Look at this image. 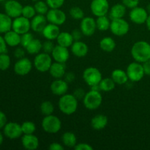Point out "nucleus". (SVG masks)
Returning a JSON list of instances; mask_svg holds the SVG:
<instances>
[{"mask_svg": "<svg viewBox=\"0 0 150 150\" xmlns=\"http://www.w3.org/2000/svg\"><path fill=\"white\" fill-rule=\"evenodd\" d=\"M127 11V7L122 3H117L110 8L108 15L109 18L112 19L122 18L125 17Z\"/></svg>", "mask_w": 150, "mask_h": 150, "instance_id": "nucleus-24", "label": "nucleus"}, {"mask_svg": "<svg viewBox=\"0 0 150 150\" xmlns=\"http://www.w3.org/2000/svg\"><path fill=\"white\" fill-rule=\"evenodd\" d=\"M108 122V117L104 114H97L91 120V127L95 130H103Z\"/></svg>", "mask_w": 150, "mask_h": 150, "instance_id": "nucleus-25", "label": "nucleus"}, {"mask_svg": "<svg viewBox=\"0 0 150 150\" xmlns=\"http://www.w3.org/2000/svg\"><path fill=\"white\" fill-rule=\"evenodd\" d=\"M116 86V83L111 78H105L102 79L99 83L100 90L103 92H108L114 90Z\"/></svg>", "mask_w": 150, "mask_h": 150, "instance_id": "nucleus-34", "label": "nucleus"}, {"mask_svg": "<svg viewBox=\"0 0 150 150\" xmlns=\"http://www.w3.org/2000/svg\"><path fill=\"white\" fill-rule=\"evenodd\" d=\"M50 8H61L64 4L65 0H45Z\"/></svg>", "mask_w": 150, "mask_h": 150, "instance_id": "nucleus-43", "label": "nucleus"}, {"mask_svg": "<svg viewBox=\"0 0 150 150\" xmlns=\"http://www.w3.org/2000/svg\"><path fill=\"white\" fill-rule=\"evenodd\" d=\"M68 89V83L62 79H55L50 85L51 92L57 96H62V95L67 93Z\"/></svg>", "mask_w": 150, "mask_h": 150, "instance_id": "nucleus-18", "label": "nucleus"}, {"mask_svg": "<svg viewBox=\"0 0 150 150\" xmlns=\"http://www.w3.org/2000/svg\"><path fill=\"white\" fill-rule=\"evenodd\" d=\"M52 63V57L51 54L45 52H40L35 55L33 61V65L38 71L40 73H45L48 72Z\"/></svg>", "mask_w": 150, "mask_h": 150, "instance_id": "nucleus-5", "label": "nucleus"}, {"mask_svg": "<svg viewBox=\"0 0 150 150\" xmlns=\"http://www.w3.org/2000/svg\"><path fill=\"white\" fill-rule=\"evenodd\" d=\"M69 14H70V17L75 20H81L85 17L83 9L78 6L72 7L69 10Z\"/></svg>", "mask_w": 150, "mask_h": 150, "instance_id": "nucleus-37", "label": "nucleus"}, {"mask_svg": "<svg viewBox=\"0 0 150 150\" xmlns=\"http://www.w3.org/2000/svg\"><path fill=\"white\" fill-rule=\"evenodd\" d=\"M71 34H72V36H73V39H74V41L81 40L82 36L83 35L80 29H74V30H73V32H71Z\"/></svg>", "mask_w": 150, "mask_h": 150, "instance_id": "nucleus-48", "label": "nucleus"}, {"mask_svg": "<svg viewBox=\"0 0 150 150\" xmlns=\"http://www.w3.org/2000/svg\"><path fill=\"white\" fill-rule=\"evenodd\" d=\"M57 42L58 45L66 47V48H69L73 45L74 39L72 36V34L70 32H61L57 37Z\"/></svg>", "mask_w": 150, "mask_h": 150, "instance_id": "nucleus-29", "label": "nucleus"}, {"mask_svg": "<svg viewBox=\"0 0 150 150\" xmlns=\"http://www.w3.org/2000/svg\"><path fill=\"white\" fill-rule=\"evenodd\" d=\"M48 21L45 15L37 14L31 20V29L37 33H42Z\"/></svg>", "mask_w": 150, "mask_h": 150, "instance_id": "nucleus-19", "label": "nucleus"}, {"mask_svg": "<svg viewBox=\"0 0 150 150\" xmlns=\"http://www.w3.org/2000/svg\"><path fill=\"white\" fill-rule=\"evenodd\" d=\"M147 11H148V13H149V14H150V4L148 5V7H147Z\"/></svg>", "mask_w": 150, "mask_h": 150, "instance_id": "nucleus-56", "label": "nucleus"}, {"mask_svg": "<svg viewBox=\"0 0 150 150\" xmlns=\"http://www.w3.org/2000/svg\"><path fill=\"white\" fill-rule=\"evenodd\" d=\"M7 123V118L6 114L3 111H0V130L4 128L5 125Z\"/></svg>", "mask_w": 150, "mask_h": 150, "instance_id": "nucleus-50", "label": "nucleus"}, {"mask_svg": "<svg viewBox=\"0 0 150 150\" xmlns=\"http://www.w3.org/2000/svg\"><path fill=\"white\" fill-rule=\"evenodd\" d=\"M11 64V59L7 53L0 54V70L5 71L8 70Z\"/></svg>", "mask_w": 150, "mask_h": 150, "instance_id": "nucleus-38", "label": "nucleus"}, {"mask_svg": "<svg viewBox=\"0 0 150 150\" xmlns=\"http://www.w3.org/2000/svg\"><path fill=\"white\" fill-rule=\"evenodd\" d=\"M146 27H147L148 30L150 32V14H149V16H148L147 18V20H146Z\"/></svg>", "mask_w": 150, "mask_h": 150, "instance_id": "nucleus-54", "label": "nucleus"}, {"mask_svg": "<svg viewBox=\"0 0 150 150\" xmlns=\"http://www.w3.org/2000/svg\"><path fill=\"white\" fill-rule=\"evenodd\" d=\"M148 61H149V62H150V58H149V60H148Z\"/></svg>", "mask_w": 150, "mask_h": 150, "instance_id": "nucleus-58", "label": "nucleus"}, {"mask_svg": "<svg viewBox=\"0 0 150 150\" xmlns=\"http://www.w3.org/2000/svg\"><path fill=\"white\" fill-rule=\"evenodd\" d=\"M130 54L136 62H145L150 58V44L144 40L137 41L132 46Z\"/></svg>", "mask_w": 150, "mask_h": 150, "instance_id": "nucleus-1", "label": "nucleus"}, {"mask_svg": "<svg viewBox=\"0 0 150 150\" xmlns=\"http://www.w3.org/2000/svg\"><path fill=\"white\" fill-rule=\"evenodd\" d=\"M41 125L42 130L48 134H56L62 128L61 120L54 114L44 116Z\"/></svg>", "mask_w": 150, "mask_h": 150, "instance_id": "nucleus-4", "label": "nucleus"}, {"mask_svg": "<svg viewBox=\"0 0 150 150\" xmlns=\"http://www.w3.org/2000/svg\"><path fill=\"white\" fill-rule=\"evenodd\" d=\"M142 64H143V67L145 75L150 76V62L149 61H146L145 62L142 63Z\"/></svg>", "mask_w": 150, "mask_h": 150, "instance_id": "nucleus-53", "label": "nucleus"}, {"mask_svg": "<svg viewBox=\"0 0 150 150\" xmlns=\"http://www.w3.org/2000/svg\"><path fill=\"white\" fill-rule=\"evenodd\" d=\"M111 19L107 16H102L97 17L96 19V26L97 29L101 31V32H105L108 30L111 26Z\"/></svg>", "mask_w": 150, "mask_h": 150, "instance_id": "nucleus-33", "label": "nucleus"}, {"mask_svg": "<svg viewBox=\"0 0 150 150\" xmlns=\"http://www.w3.org/2000/svg\"><path fill=\"white\" fill-rule=\"evenodd\" d=\"M34 7H35V10H36L37 14L45 15V16L50 9L46 1H42V0H38V1H35Z\"/></svg>", "mask_w": 150, "mask_h": 150, "instance_id": "nucleus-36", "label": "nucleus"}, {"mask_svg": "<svg viewBox=\"0 0 150 150\" xmlns=\"http://www.w3.org/2000/svg\"><path fill=\"white\" fill-rule=\"evenodd\" d=\"M62 142L64 146L69 148H74L77 144V138L73 132L67 131L62 136Z\"/></svg>", "mask_w": 150, "mask_h": 150, "instance_id": "nucleus-31", "label": "nucleus"}, {"mask_svg": "<svg viewBox=\"0 0 150 150\" xmlns=\"http://www.w3.org/2000/svg\"><path fill=\"white\" fill-rule=\"evenodd\" d=\"M48 149L50 150H63L64 149V145L58 142H53L50 144Z\"/></svg>", "mask_w": 150, "mask_h": 150, "instance_id": "nucleus-51", "label": "nucleus"}, {"mask_svg": "<svg viewBox=\"0 0 150 150\" xmlns=\"http://www.w3.org/2000/svg\"><path fill=\"white\" fill-rule=\"evenodd\" d=\"M139 2L140 0H122V3L129 9H133L139 6Z\"/></svg>", "mask_w": 150, "mask_h": 150, "instance_id": "nucleus-44", "label": "nucleus"}, {"mask_svg": "<svg viewBox=\"0 0 150 150\" xmlns=\"http://www.w3.org/2000/svg\"><path fill=\"white\" fill-rule=\"evenodd\" d=\"M33 63L26 57L18 59L14 64V72L20 76H24L29 74L33 67Z\"/></svg>", "mask_w": 150, "mask_h": 150, "instance_id": "nucleus-14", "label": "nucleus"}, {"mask_svg": "<svg viewBox=\"0 0 150 150\" xmlns=\"http://www.w3.org/2000/svg\"><path fill=\"white\" fill-rule=\"evenodd\" d=\"M54 45L53 40H46L44 42H42V50L43 52L47 53V54H51L52 53L53 50H54Z\"/></svg>", "mask_w": 150, "mask_h": 150, "instance_id": "nucleus-42", "label": "nucleus"}, {"mask_svg": "<svg viewBox=\"0 0 150 150\" xmlns=\"http://www.w3.org/2000/svg\"><path fill=\"white\" fill-rule=\"evenodd\" d=\"M12 29L21 35L26 33V32H29L31 29L30 19L26 18L23 16L13 18Z\"/></svg>", "mask_w": 150, "mask_h": 150, "instance_id": "nucleus-13", "label": "nucleus"}, {"mask_svg": "<svg viewBox=\"0 0 150 150\" xmlns=\"http://www.w3.org/2000/svg\"><path fill=\"white\" fill-rule=\"evenodd\" d=\"M22 4L17 0H7L4 5V11L12 18H16L22 15Z\"/></svg>", "mask_w": 150, "mask_h": 150, "instance_id": "nucleus-15", "label": "nucleus"}, {"mask_svg": "<svg viewBox=\"0 0 150 150\" xmlns=\"http://www.w3.org/2000/svg\"><path fill=\"white\" fill-rule=\"evenodd\" d=\"M51 55L54 62L65 63L70 58V51H69L68 48L62 46V45L57 44L54 47Z\"/></svg>", "mask_w": 150, "mask_h": 150, "instance_id": "nucleus-17", "label": "nucleus"}, {"mask_svg": "<svg viewBox=\"0 0 150 150\" xmlns=\"http://www.w3.org/2000/svg\"><path fill=\"white\" fill-rule=\"evenodd\" d=\"M75 79H76V76H75L74 73H73V72H67L64 76V79L68 83H72L75 80Z\"/></svg>", "mask_w": 150, "mask_h": 150, "instance_id": "nucleus-52", "label": "nucleus"}, {"mask_svg": "<svg viewBox=\"0 0 150 150\" xmlns=\"http://www.w3.org/2000/svg\"><path fill=\"white\" fill-rule=\"evenodd\" d=\"M103 102V97L99 90L91 89L86 92L83 99V103L85 108L89 111H94L99 108Z\"/></svg>", "mask_w": 150, "mask_h": 150, "instance_id": "nucleus-3", "label": "nucleus"}, {"mask_svg": "<svg viewBox=\"0 0 150 150\" xmlns=\"http://www.w3.org/2000/svg\"><path fill=\"white\" fill-rule=\"evenodd\" d=\"M110 10L108 0H92L90 4L91 13L96 17L106 16Z\"/></svg>", "mask_w": 150, "mask_h": 150, "instance_id": "nucleus-10", "label": "nucleus"}, {"mask_svg": "<svg viewBox=\"0 0 150 150\" xmlns=\"http://www.w3.org/2000/svg\"><path fill=\"white\" fill-rule=\"evenodd\" d=\"M37 15V12L35 10V7L32 5H25L23 7L22 10V15L23 17L26 18L32 19V18Z\"/></svg>", "mask_w": 150, "mask_h": 150, "instance_id": "nucleus-40", "label": "nucleus"}, {"mask_svg": "<svg viewBox=\"0 0 150 150\" xmlns=\"http://www.w3.org/2000/svg\"><path fill=\"white\" fill-rule=\"evenodd\" d=\"M7 46L4 40V36L0 35V54H4V53L7 52Z\"/></svg>", "mask_w": 150, "mask_h": 150, "instance_id": "nucleus-47", "label": "nucleus"}, {"mask_svg": "<svg viewBox=\"0 0 150 150\" xmlns=\"http://www.w3.org/2000/svg\"><path fill=\"white\" fill-rule=\"evenodd\" d=\"M42 48V42L40 40L34 38L30 43L25 48L26 51L31 55H37L40 53Z\"/></svg>", "mask_w": 150, "mask_h": 150, "instance_id": "nucleus-32", "label": "nucleus"}, {"mask_svg": "<svg viewBox=\"0 0 150 150\" xmlns=\"http://www.w3.org/2000/svg\"><path fill=\"white\" fill-rule=\"evenodd\" d=\"M99 46L104 52L111 53L116 48L117 43L116 41L111 37H104L100 41Z\"/></svg>", "mask_w": 150, "mask_h": 150, "instance_id": "nucleus-28", "label": "nucleus"}, {"mask_svg": "<svg viewBox=\"0 0 150 150\" xmlns=\"http://www.w3.org/2000/svg\"><path fill=\"white\" fill-rule=\"evenodd\" d=\"M109 29L113 35L117 37H122L128 33L130 30V25L128 22L123 18L112 19Z\"/></svg>", "mask_w": 150, "mask_h": 150, "instance_id": "nucleus-8", "label": "nucleus"}, {"mask_svg": "<svg viewBox=\"0 0 150 150\" xmlns=\"http://www.w3.org/2000/svg\"><path fill=\"white\" fill-rule=\"evenodd\" d=\"M48 23L61 26L65 23L67 20V16L65 13L60 8H50L45 15Z\"/></svg>", "mask_w": 150, "mask_h": 150, "instance_id": "nucleus-9", "label": "nucleus"}, {"mask_svg": "<svg viewBox=\"0 0 150 150\" xmlns=\"http://www.w3.org/2000/svg\"><path fill=\"white\" fill-rule=\"evenodd\" d=\"M40 111L44 116H48L53 114L54 112V105L52 102L49 100H45L42 102L40 105Z\"/></svg>", "mask_w": 150, "mask_h": 150, "instance_id": "nucleus-35", "label": "nucleus"}, {"mask_svg": "<svg viewBox=\"0 0 150 150\" xmlns=\"http://www.w3.org/2000/svg\"><path fill=\"white\" fill-rule=\"evenodd\" d=\"M76 150H93V147L87 143H79L74 146Z\"/></svg>", "mask_w": 150, "mask_h": 150, "instance_id": "nucleus-46", "label": "nucleus"}, {"mask_svg": "<svg viewBox=\"0 0 150 150\" xmlns=\"http://www.w3.org/2000/svg\"><path fill=\"white\" fill-rule=\"evenodd\" d=\"M13 18L5 13H0V33L4 34L12 29Z\"/></svg>", "mask_w": 150, "mask_h": 150, "instance_id": "nucleus-30", "label": "nucleus"}, {"mask_svg": "<svg viewBox=\"0 0 150 150\" xmlns=\"http://www.w3.org/2000/svg\"><path fill=\"white\" fill-rule=\"evenodd\" d=\"M102 79V73L97 67H89L83 72V81L89 86L98 85Z\"/></svg>", "mask_w": 150, "mask_h": 150, "instance_id": "nucleus-7", "label": "nucleus"}, {"mask_svg": "<svg viewBox=\"0 0 150 150\" xmlns=\"http://www.w3.org/2000/svg\"><path fill=\"white\" fill-rule=\"evenodd\" d=\"M25 51H26V49L23 47L22 48H17L14 51L15 57L18 59L23 58L25 55Z\"/></svg>", "mask_w": 150, "mask_h": 150, "instance_id": "nucleus-49", "label": "nucleus"}, {"mask_svg": "<svg viewBox=\"0 0 150 150\" xmlns=\"http://www.w3.org/2000/svg\"><path fill=\"white\" fill-rule=\"evenodd\" d=\"M21 144L27 150H36L39 147L40 142L35 134H23L21 136Z\"/></svg>", "mask_w": 150, "mask_h": 150, "instance_id": "nucleus-20", "label": "nucleus"}, {"mask_svg": "<svg viewBox=\"0 0 150 150\" xmlns=\"http://www.w3.org/2000/svg\"><path fill=\"white\" fill-rule=\"evenodd\" d=\"M6 1V0H0V2H2V1Z\"/></svg>", "mask_w": 150, "mask_h": 150, "instance_id": "nucleus-57", "label": "nucleus"}, {"mask_svg": "<svg viewBox=\"0 0 150 150\" xmlns=\"http://www.w3.org/2000/svg\"><path fill=\"white\" fill-rule=\"evenodd\" d=\"M4 133L0 132V146H1L3 144V142H4Z\"/></svg>", "mask_w": 150, "mask_h": 150, "instance_id": "nucleus-55", "label": "nucleus"}, {"mask_svg": "<svg viewBox=\"0 0 150 150\" xmlns=\"http://www.w3.org/2000/svg\"><path fill=\"white\" fill-rule=\"evenodd\" d=\"M48 72H49L50 76L54 78V79H62V78H64V75L66 73L65 63L54 62L51 64Z\"/></svg>", "mask_w": 150, "mask_h": 150, "instance_id": "nucleus-22", "label": "nucleus"}, {"mask_svg": "<svg viewBox=\"0 0 150 150\" xmlns=\"http://www.w3.org/2000/svg\"><path fill=\"white\" fill-rule=\"evenodd\" d=\"M70 48L73 55L78 58H83L86 57L89 52V47L87 44L81 40L74 41Z\"/></svg>", "mask_w": 150, "mask_h": 150, "instance_id": "nucleus-21", "label": "nucleus"}, {"mask_svg": "<svg viewBox=\"0 0 150 150\" xmlns=\"http://www.w3.org/2000/svg\"><path fill=\"white\" fill-rule=\"evenodd\" d=\"M148 16H149V13L147 10L144 7H139V6L130 9V13H129L130 20L133 23L139 25L146 23Z\"/></svg>", "mask_w": 150, "mask_h": 150, "instance_id": "nucleus-12", "label": "nucleus"}, {"mask_svg": "<svg viewBox=\"0 0 150 150\" xmlns=\"http://www.w3.org/2000/svg\"><path fill=\"white\" fill-rule=\"evenodd\" d=\"M3 133L6 137L11 140L19 139L23 135L21 125L15 122H7L3 128Z\"/></svg>", "mask_w": 150, "mask_h": 150, "instance_id": "nucleus-11", "label": "nucleus"}, {"mask_svg": "<svg viewBox=\"0 0 150 150\" xmlns=\"http://www.w3.org/2000/svg\"><path fill=\"white\" fill-rule=\"evenodd\" d=\"M21 35L13 31V29L4 34V38L6 43L10 47H17L18 45H21Z\"/></svg>", "mask_w": 150, "mask_h": 150, "instance_id": "nucleus-26", "label": "nucleus"}, {"mask_svg": "<svg viewBox=\"0 0 150 150\" xmlns=\"http://www.w3.org/2000/svg\"><path fill=\"white\" fill-rule=\"evenodd\" d=\"M128 79L132 82H139L145 76L143 64L138 62H133L128 64L126 69Z\"/></svg>", "mask_w": 150, "mask_h": 150, "instance_id": "nucleus-6", "label": "nucleus"}, {"mask_svg": "<svg viewBox=\"0 0 150 150\" xmlns=\"http://www.w3.org/2000/svg\"><path fill=\"white\" fill-rule=\"evenodd\" d=\"M59 109L65 115H72L77 111L79 100L73 94L66 93L60 96L58 102Z\"/></svg>", "mask_w": 150, "mask_h": 150, "instance_id": "nucleus-2", "label": "nucleus"}, {"mask_svg": "<svg viewBox=\"0 0 150 150\" xmlns=\"http://www.w3.org/2000/svg\"><path fill=\"white\" fill-rule=\"evenodd\" d=\"M111 78L114 80L116 84L123 85L127 83L129 79L127 73L122 69H115L112 71Z\"/></svg>", "mask_w": 150, "mask_h": 150, "instance_id": "nucleus-27", "label": "nucleus"}, {"mask_svg": "<svg viewBox=\"0 0 150 150\" xmlns=\"http://www.w3.org/2000/svg\"><path fill=\"white\" fill-rule=\"evenodd\" d=\"M80 29L84 36H92L95 34L97 29L96 20L89 16L84 17L81 20Z\"/></svg>", "mask_w": 150, "mask_h": 150, "instance_id": "nucleus-16", "label": "nucleus"}, {"mask_svg": "<svg viewBox=\"0 0 150 150\" xmlns=\"http://www.w3.org/2000/svg\"><path fill=\"white\" fill-rule=\"evenodd\" d=\"M23 134H34L36 130V125L32 121H25L21 124Z\"/></svg>", "mask_w": 150, "mask_h": 150, "instance_id": "nucleus-39", "label": "nucleus"}, {"mask_svg": "<svg viewBox=\"0 0 150 150\" xmlns=\"http://www.w3.org/2000/svg\"><path fill=\"white\" fill-rule=\"evenodd\" d=\"M60 29L59 26L53 23H48L42 32V35L46 40H57V37L60 33Z\"/></svg>", "mask_w": 150, "mask_h": 150, "instance_id": "nucleus-23", "label": "nucleus"}, {"mask_svg": "<svg viewBox=\"0 0 150 150\" xmlns=\"http://www.w3.org/2000/svg\"><path fill=\"white\" fill-rule=\"evenodd\" d=\"M73 94L78 100H83L85 95H86V92H85L84 89H82V88H77V89H75Z\"/></svg>", "mask_w": 150, "mask_h": 150, "instance_id": "nucleus-45", "label": "nucleus"}, {"mask_svg": "<svg viewBox=\"0 0 150 150\" xmlns=\"http://www.w3.org/2000/svg\"><path fill=\"white\" fill-rule=\"evenodd\" d=\"M34 39V36L30 32H26L23 34L21 36V45L23 48H26L28 45L31 42V41Z\"/></svg>", "mask_w": 150, "mask_h": 150, "instance_id": "nucleus-41", "label": "nucleus"}]
</instances>
